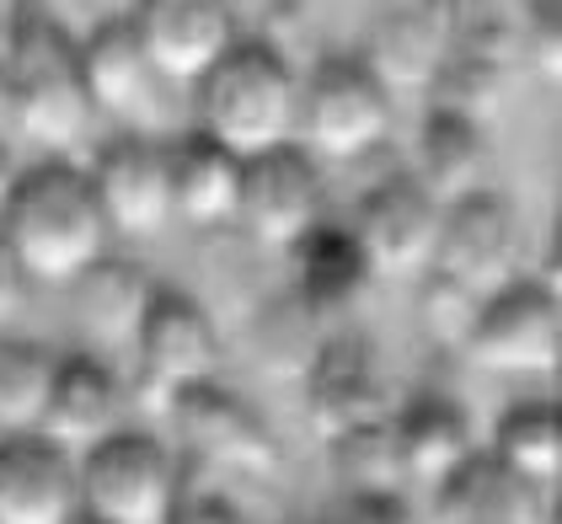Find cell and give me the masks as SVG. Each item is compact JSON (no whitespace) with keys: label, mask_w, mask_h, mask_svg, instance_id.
Returning a JSON list of instances; mask_svg holds the SVG:
<instances>
[{"label":"cell","mask_w":562,"mask_h":524,"mask_svg":"<svg viewBox=\"0 0 562 524\" xmlns=\"http://www.w3.org/2000/svg\"><path fill=\"white\" fill-rule=\"evenodd\" d=\"M108 219L91 193V176L70 161H44L16 172V187L0 209V241L27 273V284L70 289L87 267L108 258Z\"/></svg>","instance_id":"6da1fadb"},{"label":"cell","mask_w":562,"mask_h":524,"mask_svg":"<svg viewBox=\"0 0 562 524\" xmlns=\"http://www.w3.org/2000/svg\"><path fill=\"white\" fill-rule=\"evenodd\" d=\"M0 107L22 139L44 150H70L91 129V102L81 87L76 38L59 27L44 0H16L0 48Z\"/></svg>","instance_id":"7a4b0ae2"},{"label":"cell","mask_w":562,"mask_h":524,"mask_svg":"<svg viewBox=\"0 0 562 524\" xmlns=\"http://www.w3.org/2000/svg\"><path fill=\"white\" fill-rule=\"evenodd\" d=\"M199 134L231 150L236 161H258L295 145L301 118V81L284 54L262 38H241L199 81Z\"/></svg>","instance_id":"3957f363"},{"label":"cell","mask_w":562,"mask_h":524,"mask_svg":"<svg viewBox=\"0 0 562 524\" xmlns=\"http://www.w3.org/2000/svg\"><path fill=\"white\" fill-rule=\"evenodd\" d=\"M76 498L91 524H167L182 498V477L161 438L119 429L76 460Z\"/></svg>","instance_id":"277c9868"},{"label":"cell","mask_w":562,"mask_h":524,"mask_svg":"<svg viewBox=\"0 0 562 524\" xmlns=\"http://www.w3.org/2000/svg\"><path fill=\"white\" fill-rule=\"evenodd\" d=\"M391 134V91L370 76L359 54H333L301 87L295 139L311 161H359Z\"/></svg>","instance_id":"5b68a950"},{"label":"cell","mask_w":562,"mask_h":524,"mask_svg":"<svg viewBox=\"0 0 562 524\" xmlns=\"http://www.w3.org/2000/svg\"><path fill=\"white\" fill-rule=\"evenodd\" d=\"M130 353H134V396H139V407L172 412L177 396L215 380L220 332L199 300H188L182 289H156Z\"/></svg>","instance_id":"8992f818"},{"label":"cell","mask_w":562,"mask_h":524,"mask_svg":"<svg viewBox=\"0 0 562 524\" xmlns=\"http://www.w3.org/2000/svg\"><path fill=\"white\" fill-rule=\"evenodd\" d=\"M439 204L413 182V176H386L375 182L359 209H353V247L370 267V278L386 284H418L424 273H434V247H439Z\"/></svg>","instance_id":"52a82bcc"},{"label":"cell","mask_w":562,"mask_h":524,"mask_svg":"<svg viewBox=\"0 0 562 524\" xmlns=\"http://www.w3.org/2000/svg\"><path fill=\"white\" fill-rule=\"evenodd\" d=\"M467 358L487 375H552L562 358V306L536 278H515L493 300H482L467 338Z\"/></svg>","instance_id":"ba28073f"},{"label":"cell","mask_w":562,"mask_h":524,"mask_svg":"<svg viewBox=\"0 0 562 524\" xmlns=\"http://www.w3.org/2000/svg\"><path fill=\"white\" fill-rule=\"evenodd\" d=\"M130 27L150 76L172 87H199L241 44L231 0H134Z\"/></svg>","instance_id":"9c48e42d"},{"label":"cell","mask_w":562,"mask_h":524,"mask_svg":"<svg viewBox=\"0 0 562 524\" xmlns=\"http://www.w3.org/2000/svg\"><path fill=\"white\" fill-rule=\"evenodd\" d=\"M236 225L268 258H290L322 225V172L301 145H284L241 167V209Z\"/></svg>","instance_id":"30bf717a"},{"label":"cell","mask_w":562,"mask_h":524,"mask_svg":"<svg viewBox=\"0 0 562 524\" xmlns=\"http://www.w3.org/2000/svg\"><path fill=\"white\" fill-rule=\"evenodd\" d=\"M434 273L456 278L476 300H493L519 278V219L504 193L482 187L472 198L450 204L439 215V247H434Z\"/></svg>","instance_id":"8fae6325"},{"label":"cell","mask_w":562,"mask_h":524,"mask_svg":"<svg viewBox=\"0 0 562 524\" xmlns=\"http://www.w3.org/2000/svg\"><path fill=\"white\" fill-rule=\"evenodd\" d=\"M167 418L177 423L182 444H188L204 466L225 471V477L268 481V477H279V466H284L273 429H268L236 391H225L220 380H210V386H199V391H188V396H177Z\"/></svg>","instance_id":"7c38bea8"},{"label":"cell","mask_w":562,"mask_h":524,"mask_svg":"<svg viewBox=\"0 0 562 524\" xmlns=\"http://www.w3.org/2000/svg\"><path fill=\"white\" fill-rule=\"evenodd\" d=\"M91 193L102 204V219L113 236L150 241L172 225V182H167V145L156 139H108L91 161Z\"/></svg>","instance_id":"4fadbf2b"},{"label":"cell","mask_w":562,"mask_h":524,"mask_svg":"<svg viewBox=\"0 0 562 524\" xmlns=\"http://www.w3.org/2000/svg\"><path fill=\"white\" fill-rule=\"evenodd\" d=\"M301 386H305V423L316 429L322 444L391 418L381 369H375L370 349L359 338H348V332H333L322 343V353L311 358V369L301 375Z\"/></svg>","instance_id":"5bb4252c"},{"label":"cell","mask_w":562,"mask_h":524,"mask_svg":"<svg viewBox=\"0 0 562 524\" xmlns=\"http://www.w3.org/2000/svg\"><path fill=\"white\" fill-rule=\"evenodd\" d=\"M515 59L519 54L509 22H493L482 33L456 38L429 81V113H450V118H467V124L487 129V118H498L504 102H509Z\"/></svg>","instance_id":"9a60e30c"},{"label":"cell","mask_w":562,"mask_h":524,"mask_svg":"<svg viewBox=\"0 0 562 524\" xmlns=\"http://www.w3.org/2000/svg\"><path fill=\"white\" fill-rule=\"evenodd\" d=\"M124 407H130V396L119 386V375L108 369V358L70 353L54 369V391H48L38 434L48 444H59L70 460H81L87 449H97L102 438H113L124 429Z\"/></svg>","instance_id":"2e32d148"},{"label":"cell","mask_w":562,"mask_h":524,"mask_svg":"<svg viewBox=\"0 0 562 524\" xmlns=\"http://www.w3.org/2000/svg\"><path fill=\"white\" fill-rule=\"evenodd\" d=\"M76 460L44 434H5L0 444V524H76Z\"/></svg>","instance_id":"e0dca14e"},{"label":"cell","mask_w":562,"mask_h":524,"mask_svg":"<svg viewBox=\"0 0 562 524\" xmlns=\"http://www.w3.org/2000/svg\"><path fill=\"white\" fill-rule=\"evenodd\" d=\"M386 429H391V444H396V460H402V477L429 487V492L476 455L467 407L439 391H418L407 396L402 407H391Z\"/></svg>","instance_id":"ac0fdd59"},{"label":"cell","mask_w":562,"mask_h":524,"mask_svg":"<svg viewBox=\"0 0 562 524\" xmlns=\"http://www.w3.org/2000/svg\"><path fill=\"white\" fill-rule=\"evenodd\" d=\"M434 524H552V498L476 449L461 471L434 487Z\"/></svg>","instance_id":"d6986e66"},{"label":"cell","mask_w":562,"mask_h":524,"mask_svg":"<svg viewBox=\"0 0 562 524\" xmlns=\"http://www.w3.org/2000/svg\"><path fill=\"white\" fill-rule=\"evenodd\" d=\"M241 167L204 134H182L167 145V182H172V219L193 230H225L241 209Z\"/></svg>","instance_id":"ffe728a7"},{"label":"cell","mask_w":562,"mask_h":524,"mask_svg":"<svg viewBox=\"0 0 562 524\" xmlns=\"http://www.w3.org/2000/svg\"><path fill=\"white\" fill-rule=\"evenodd\" d=\"M76 59H81V87H87L91 113L130 118L139 107H150L156 76L145 65V48L134 38L130 16H108L87 38H76Z\"/></svg>","instance_id":"44dd1931"},{"label":"cell","mask_w":562,"mask_h":524,"mask_svg":"<svg viewBox=\"0 0 562 524\" xmlns=\"http://www.w3.org/2000/svg\"><path fill=\"white\" fill-rule=\"evenodd\" d=\"M161 284L145 278V267H134L124 258H102L97 267H87L70 295H76V321L87 332L91 349L102 353H119V349H134V332L145 321V310L156 300Z\"/></svg>","instance_id":"7402d4cb"},{"label":"cell","mask_w":562,"mask_h":524,"mask_svg":"<svg viewBox=\"0 0 562 524\" xmlns=\"http://www.w3.org/2000/svg\"><path fill=\"white\" fill-rule=\"evenodd\" d=\"M487 129L467 124V118H450V113H429L424 129H418V156H413V182L429 193L439 209L461 204L487 187Z\"/></svg>","instance_id":"603a6c76"},{"label":"cell","mask_w":562,"mask_h":524,"mask_svg":"<svg viewBox=\"0 0 562 524\" xmlns=\"http://www.w3.org/2000/svg\"><path fill=\"white\" fill-rule=\"evenodd\" d=\"M445 48H450V38H445L439 16H434L424 0H413V5H396V11L381 16L375 38H370V48H364L359 59H364L370 76L396 96V91H429Z\"/></svg>","instance_id":"cb8c5ba5"},{"label":"cell","mask_w":562,"mask_h":524,"mask_svg":"<svg viewBox=\"0 0 562 524\" xmlns=\"http://www.w3.org/2000/svg\"><path fill=\"white\" fill-rule=\"evenodd\" d=\"M290 262H295V295H301L327 327H338L348 310L359 306L364 284H370V267L359 258L353 236L338 230V225H327V219L290 252Z\"/></svg>","instance_id":"d4e9b609"},{"label":"cell","mask_w":562,"mask_h":524,"mask_svg":"<svg viewBox=\"0 0 562 524\" xmlns=\"http://www.w3.org/2000/svg\"><path fill=\"white\" fill-rule=\"evenodd\" d=\"M327 338H333V327L305 306L295 289L279 295V300H262L252 327H247L252 358L262 364V375H273V380H301Z\"/></svg>","instance_id":"484cf974"},{"label":"cell","mask_w":562,"mask_h":524,"mask_svg":"<svg viewBox=\"0 0 562 524\" xmlns=\"http://www.w3.org/2000/svg\"><path fill=\"white\" fill-rule=\"evenodd\" d=\"M498 466H509L515 477L536 481V487H558L562 477V412L552 401H519L498 418L493 429V449Z\"/></svg>","instance_id":"4316f807"},{"label":"cell","mask_w":562,"mask_h":524,"mask_svg":"<svg viewBox=\"0 0 562 524\" xmlns=\"http://www.w3.org/2000/svg\"><path fill=\"white\" fill-rule=\"evenodd\" d=\"M59 353L27 338H0V429L5 434H38L48 391H54Z\"/></svg>","instance_id":"83f0119b"},{"label":"cell","mask_w":562,"mask_h":524,"mask_svg":"<svg viewBox=\"0 0 562 524\" xmlns=\"http://www.w3.org/2000/svg\"><path fill=\"white\" fill-rule=\"evenodd\" d=\"M327 460H333V477L348 498H402V460H396V444H391L386 423H370V429H353V434L333 438L327 444Z\"/></svg>","instance_id":"f1b7e54d"},{"label":"cell","mask_w":562,"mask_h":524,"mask_svg":"<svg viewBox=\"0 0 562 524\" xmlns=\"http://www.w3.org/2000/svg\"><path fill=\"white\" fill-rule=\"evenodd\" d=\"M476 310H482V300L472 289H461L456 278H445V273H424L418 278V321H424V332L439 349H456V353L467 349Z\"/></svg>","instance_id":"f546056e"},{"label":"cell","mask_w":562,"mask_h":524,"mask_svg":"<svg viewBox=\"0 0 562 524\" xmlns=\"http://www.w3.org/2000/svg\"><path fill=\"white\" fill-rule=\"evenodd\" d=\"M515 54L547 87L562 81V0H530L525 22L515 27Z\"/></svg>","instance_id":"4dcf8cb0"},{"label":"cell","mask_w":562,"mask_h":524,"mask_svg":"<svg viewBox=\"0 0 562 524\" xmlns=\"http://www.w3.org/2000/svg\"><path fill=\"white\" fill-rule=\"evenodd\" d=\"M424 5L439 16V27H445V38H450V44H456V38H467V33L493 27V22H504L498 0H424Z\"/></svg>","instance_id":"1f68e13d"},{"label":"cell","mask_w":562,"mask_h":524,"mask_svg":"<svg viewBox=\"0 0 562 524\" xmlns=\"http://www.w3.org/2000/svg\"><path fill=\"white\" fill-rule=\"evenodd\" d=\"M311 0H231L236 22H258L262 33H295Z\"/></svg>","instance_id":"d6a6232c"},{"label":"cell","mask_w":562,"mask_h":524,"mask_svg":"<svg viewBox=\"0 0 562 524\" xmlns=\"http://www.w3.org/2000/svg\"><path fill=\"white\" fill-rule=\"evenodd\" d=\"M167 524H247V520H241V509H236L231 498H220V492H182Z\"/></svg>","instance_id":"836d02e7"},{"label":"cell","mask_w":562,"mask_h":524,"mask_svg":"<svg viewBox=\"0 0 562 524\" xmlns=\"http://www.w3.org/2000/svg\"><path fill=\"white\" fill-rule=\"evenodd\" d=\"M27 306V273L16 267V258L5 252V241H0V327L5 321H16Z\"/></svg>","instance_id":"e575fe53"},{"label":"cell","mask_w":562,"mask_h":524,"mask_svg":"<svg viewBox=\"0 0 562 524\" xmlns=\"http://www.w3.org/2000/svg\"><path fill=\"white\" fill-rule=\"evenodd\" d=\"M344 524H413L402 498H348Z\"/></svg>","instance_id":"d590c367"},{"label":"cell","mask_w":562,"mask_h":524,"mask_svg":"<svg viewBox=\"0 0 562 524\" xmlns=\"http://www.w3.org/2000/svg\"><path fill=\"white\" fill-rule=\"evenodd\" d=\"M11 187H16V161H11V150L0 145V209H5V198H11Z\"/></svg>","instance_id":"8d00e7d4"},{"label":"cell","mask_w":562,"mask_h":524,"mask_svg":"<svg viewBox=\"0 0 562 524\" xmlns=\"http://www.w3.org/2000/svg\"><path fill=\"white\" fill-rule=\"evenodd\" d=\"M76 524H91V520H76Z\"/></svg>","instance_id":"74e56055"}]
</instances>
